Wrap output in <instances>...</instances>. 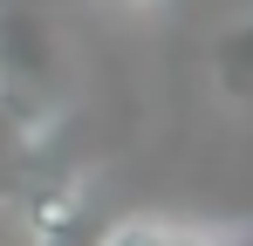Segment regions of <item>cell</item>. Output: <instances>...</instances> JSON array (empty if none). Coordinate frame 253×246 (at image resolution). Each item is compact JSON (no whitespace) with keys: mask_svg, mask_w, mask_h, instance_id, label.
<instances>
[{"mask_svg":"<svg viewBox=\"0 0 253 246\" xmlns=\"http://www.w3.org/2000/svg\"><path fill=\"white\" fill-rule=\"evenodd\" d=\"M89 246H253V219H206V212H117Z\"/></svg>","mask_w":253,"mask_h":246,"instance_id":"cell-1","label":"cell"},{"mask_svg":"<svg viewBox=\"0 0 253 246\" xmlns=\"http://www.w3.org/2000/svg\"><path fill=\"white\" fill-rule=\"evenodd\" d=\"M212 82H219L226 103L253 110V14L240 21V28L219 35V48H212Z\"/></svg>","mask_w":253,"mask_h":246,"instance_id":"cell-2","label":"cell"},{"mask_svg":"<svg viewBox=\"0 0 253 246\" xmlns=\"http://www.w3.org/2000/svg\"><path fill=\"white\" fill-rule=\"evenodd\" d=\"M96 7H117V14H137V7H158V0H96Z\"/></svg>","mask_w":253,"mask_h":246,"instance_id":"cell-3","label":"cell"}]
</instances>
